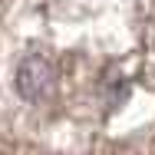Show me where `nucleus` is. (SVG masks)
<instances>
[{
	"mask_svg": "<svg viewBox=\"0 0 155 155\" xmlns=\"http://www.w3.org/2000/svg\"><path fill=\"white\" fill-rule=\"evenodd\" d=\"M53 86V66L43 56H30L17 69V93L23 99H43Z\"/></svg>",
	"mask_w": 155,
	"mask_h": 155,
	"instance_id": "f257e3e1",
	"label": "nucleus"
}]
</instances>
